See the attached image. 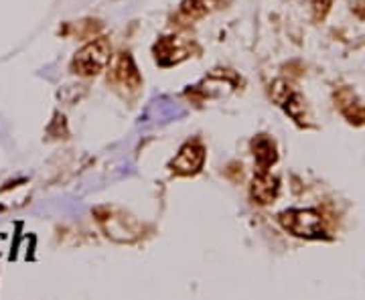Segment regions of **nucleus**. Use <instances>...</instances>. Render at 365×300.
Returning <instances> with one entry per match:
<instances>
[{"instance_id":"nucleus-1","label":"nucleus","mask_w":365,"mask_h":300,"mask_svg":"<svg viewBox=\"0 0 365 300\" xmlns=\"http://www.w3.org/2000/svg\"><path fill=\"white\" fill-rule=\"evenodd\" d=\"M110 63V43L106 37L93 39L73 59V69L79 75H95Z\"/></svg>"},{"instance_id":"nucleus-2","label":"nucleus","mask_w":365,"mask_h":300,"mask_svg":"<svg viewBox=\"0 0 365 300\" xmlns=\"http://www.w3.org/2000/svg\"><path fill=\"white\" fill-rule=\"evenodd\" d=\"M280 223L284 229H288L290 234L299 236V238H323V223H321V215L312 209H290L284 211L280 215Z\"/></svg>"},{"instance_id":"nucleus-3","label":"nucleus","mask_w":365,"mask_h":300,"mask_svg":"<svg viewBox=\"0 0 365 300\" xmlns=\"http://www.w3.org/2000/svg\"><path fill=\"white\" fill-rule=\"evenodd\" d=\"M203 160H205V150H203V147L195 144V142H189L173 158L171 169L175 173H179V175H193V173H197L203 167Z\"/></svg>"},{"instance_id":"nucleus-4","label":"nucleus","mask_w":365,"mask_h":300,"mask_svg":"<svg viewBox=\"0 0 365 300\" xmlns=\"http://www.w3.org/2000/svg\"><path fill=\"white\" fill-rule=\"evenodd\" d=\"M154 53H156V59H158L160 65H173V63H177V61L187 57L189 47L182 45L177 37H165V39H160L156 43Z\"/></svg>"},{"instance_id":"nucleus-5","label":"nucleus","mask_w":365,"mask_h":300,"mask_svg":"<svg viewBox=\"0 0 365 300\" xmlns=\"http://www.w3.org/2000/svg\"><path fill=\"white\" fill-rule=\"evenodd\" d=\"M278 191H280L278 179L272 177L270 173H258V177L252 182V197L258 203H270V201H274Z\"/></svg>"},{"instance_id":"nucleus-6","label":"nucleus","mask_w":365,"mask_h":300,"mask_svg":"<svg viewBox=\"0 0 365 300\" xmlns=\"http://www.w3.org/2000/svg\"><path fill=\"white\" fill-rule=\"evenodd\" d=\"M114 79H118L120 84L128 86V88H136L140 84V75L134 67V63L130 59V55L122 53L120 57L114 63V71H112Z\"/></svg>"},{"instance_id":"nucleus-7","label":"nucleus","mask_w":365,"mask_h":300,"mask_svg":"<svg viewBox=\"0 0 365 300\" xmlns=\"http://www.w3.org/2000/svg\"><path fill=\"white\" fill-rule=\"evenodd\" d=\"M254 156H256V162H258V169L260 173H268V169L272 167L278 158L276 154V147L270 138L266 136H260L254 140Z\"/></svg>"},{"instance_id":"nucleus-8","label":"nucleus","mask_w":365,"mask_h":300,"mask_svg":"<svg viewBox=\"0 0 365 300\" xmlns=\"http://www.w3.org/2000/svg\"><path fill=\"white\" fill-rule=\"evenodd\" d=\"M207 12V6L201 0H185L181 4V15L189 21H197Z\"/></svg>"},{"instance_id":"nucleus-9","label":"nucleus","mask_w":365,"mask_h":300,"mask_svg":"<svg viewBox=\"0 0 365 300\" xmlns=\"http://www.w3.org/2000/svg\"><path fill=\"white\" fill-rule=\"evenodd\" d=\"M315 8H317V15L323 17V10L327 12V8H329V0H315Z\"/></svg>"}]
</instances>
